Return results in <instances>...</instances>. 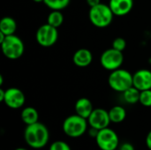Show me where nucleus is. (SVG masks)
<instances>
[{
  "label": "nucleus",
  "mask_w": 151,
  "mask_h": 150,
  "mask_svg": "<svg viewBox=\"0 0 151 150\" xmlns=\"http://www.w3.org/2000/svg\"><path fill=\"white\" fill-rule=\"evenodd\" d=\"M140 95H141V91L133 86L128 89H127L125 92H123V98L127 103L134 104L136 103H139Z\"/></svg>",
  "instance_id": "18"
},
{
  "label": "nucleus",
  "mask_w": 151,
  "mask_h": 150,
  "mask_svg": "<svg viewBox=\"0 0 151 150\" xmlns=\"http://www.w3.org/2000/svg\"><path fill=\"white\" fill-rule=\"evenodd\" d=\"M113 12L109 4H99L94 7H90L88 17L90 22L97 27H106L112 22Z\"/></svg>",
  "instance_id": "2"
},
{
  "label": "nucleus",
  "mask_w": 151,
  "mask_h": 150,
  "mask_svg": "<svg viewBox=\"0 0 151 150\" xmlns=\"http://www.w3.org/2000/svg\"><path fill=\"white\" fill-rule=\"evenodd\" d=\"M24 139L26 143L32 149H40L44 148L50 139V132L45 125L36 122L27 126L24 131Z\"/></svg>",
  "instance_id": "1"
},
{
  "label": "nucleus",
  "mask_w": 151,
  "mask_h": 150,
  "mask_svg": "<svg viewBox=\"0 0 151 150\" xmlns=\"http://www.w3.org/2000/svg\"><path fill=\"white\" fill-rule=\"evenodd\" d=\"M34 2H36V3H41V2H43L44 0H33Z\"/></svg>",
  "instance_id": "30"
},
{
  "label": "nucleus",
  "mask_w": 151,
  "mask_h": 150,
  "mask_svg": "<svg viewBox=\"0 0 151 150\" xmlns=\"http://www.w3.org/2000/svg\"><path fill=\"white\" fill-rule=\"evenodd\" d=\"M115 150H118V149H115Z\"/></svg>",
  "instance_id": "32"
},
{
  "label": "nucleus",
  "mask_w": 151,
  "mask_h": 150,
  "mask_svg": "<svg viewBox=\"0 0 151 150\" xmlns=\"http://www.w3.org/2000/svg\"><path fill=\"white\" fill-rule=\"evenodd\" d=\"M124 61V56L122 51L117 50L112 47L103 52L100 62L102 66L109 71H114L122 65Z\"/></svg>",
  "instance_id": "7"
},
{
  "label": "nucleus",
  "mask_w": 151,
  "mask_h": 150,
  "mask_svg": "<svg viewBox=\"0 0 151 150\" xmlns=\"http://www.w3.org/2000/svg\"><path fill=\"white\" fill-rule=\"evenodd\" d=\"M4 95H5V90H4L3 88H1L0 89V102H4Z\"/></svg>",
  "instance_id": "28"
},
{
  "label": "nucleus",
  "mask_w": 151,
  "mask_h": 150,
  "mask_svg": "<svg viewBox=\"0 0 151 150\" xmlns=\"http://www.w3.org/2000/svg\"><path fill=\"white\" fill-rule=\"evenodd\" d=\"M24 93L17 88H10L5 90L4 103L11 109H19L25 103Z\"/></svg>",
  "instance_id": "10"
},
{
  "label": "nucleus",
  "mask_w": 151,
  "mask_h": 150,
  "mask_svg": "<svg viewBox=\"0 0 151 150\" xmlns=\"http://www.w3.org/2000/svg\"><path fill=\"white\" fill-rule=\"evenodd\" d=\"M112 48L119 50V51H123L126 48H127V42L124 38L122 37H118L115 38L112 42Z\"/></svg>",
  "instance_id": "23"
},
{
  "label": "nucleus",
  "mask_w": 151,
  "mask_h": 150,
  "mask_svg": "<svg viewBox=\"0 0 151 150\" xmlns=\"http://www.w3.org/2000/svg\"><path fill=\"white\" fill-rule=\"evenodd\" d=\"M87 3L90 7H94V6L101 4V0H87Z\"/></svg>",
  "instance_id": "27"
},
{
  "label": "nucleus",
  "mask_w": 151,
  "mask_h": 150,
  "mask_svg": "<svg viewBox=\"0 0 151 150\" xmlns=\"http://www.w3.org/2000/svg\"><path fill=\"white\" fill-rule=\"evenodd\" d=\"M98 133H99V130H97V129H96V128H93V127H90V129L88 130V134H89V136H91V137H93V138H95V139L96 138Z\"/></svg>",
  "instance_id": "25"
},
{
  "label": "nucleus",
  "mask_w": 151,
  "mask_h": 150,
  "mask_svg": "<svg viewBox=\"0 0 151 150\" xmlns=\"http://www.w3.org/2000/svg\"><path fill=\"white\" fill-rule=\"evenodd\" d=\"M74 109H75V112L77 115H79L86 119L88 118V117L94 111V107H93L91 101L85 97H82V98H80L79 100H77Z\"/></svg>",
  "instance_id": "14"
},
{
  "label": "nucleus",
  "mask_w": 151,
  "mask_h": 150,
  "mask_svg": "<svg viewBox=\"0 0 151 150\" xmlns=\"http://www.w3.org/2000/svg\"><path fill=\"white\" fill-rule=\"evenodd\" d=\"M108 83L111 88L114 91L123 93L134 86L133 74L125 69L119 68L111 71L108 78Z\"/></svg>",
  "instance_id": "3"
},
{
  "label": "nucleus",
  "mask_w": 151,
  "mask_h": 150,
  "mask_svg": "<svg viewBox=\"0 0 151 150\" xmlns=\"http://www.w3.org/2000/svg\"><path fill=\"white\" fill-rule=\"evenodd\" d=\"M133 83L140 91L151 89V71L141 69L133 74Z\"/></svg>",
  "instance_id": "11"
},
{
  "label": "nucleus",
  "mask_w": 151,
  "mask_h": 150,
  "mask_svg": "<svg viewBox=\"0 0 151 150\" xmlns=\"http://www.w3.org/2000/svg\"><path fill=\"white\" fill-rule=\"evenodd\" d=\"M1 47L3 54L12 60L21 57L25 50L22 40L15 34L6 35L4 40L1 42Z\"/></svg>",
  "instance_id": "5"
},
{
  "label": "nucleus",
  "mask_w": 151,
  "mask_h": 150,
  "mask_svg": "<svg viewBox=\"0 0 151 150\" xmlns=\"http://www.w3.org/2000/svg\"><path fill=\"white\" fill-rule=\"evenodd\" d=\"M21 120L27 125H32L36 122H38L39 119V114L37 111L33 107H26L22 110L20 114Z\"/></svg>",
  "instance_id": "15"
},
{
  "label": "nucleus",
  "mask_w": 151,
  "mask_h": 150,
  "mask_svg": "<svg viewBox=\"0 0 151 150\" xmlns=\"http://www.w3.org/2000/svg\"><path fill=\"white\" fill-rule=\"evenodd\" d=\"M71 0H44L43 3L51 10L62 11L68 6Z\"/></svg>",
  "instance_id": "20"
},
{
  "label": "nucleus",
  "mask_w": 151,
  "mask_h": 150,
  "mask_svg": "<svg viewBox=\"0 0 151 150\" xmlns=\"http://www.w3.org/2000/svg\"><path fill=\"white\" fill-rule=\"evenodd\" d=\"M15 150H27V149H24V148H18V149H16Z\"/></svg>",
  "instance_id": "31"
},
{
  "label": "nucleus",
  "mask_w": 151,
  "mask_h": 150,
  "mask_svg": "<svg viewBox=\"0 0 151 150\" xmlns=\"http://www.w3.org/2000/svg\"><path fill=\"white\" fill-rule=\"evenodd\" d=\"M49 150H72L71 147L63 141H57L50 144Z\"/></svg>",
  "instance_id": "22"
},
{
  "label": "nucleus",
  "mask_w": 151,
  "mask_h": 150,
  "mask_svg": "<svg viewBox=\"0 0 151 150\" xmlns=\"http://www.w3.org/2000/svg\"><path fill=\"white\" fill-rule=\"evenodd\" d=\"M119 150H135L134 147L133 146V144L129 143V142H125L122 143L119 147Z\"/></svg>",
  "instance_id": "24"
},
{
  "label": "nucleus",
  "mask_w": 151,
  "mask_h": 150,
  "mask_svg": "<svg viewBox=\"0 0 151 150\" xmlns=\"http://www.w3.org/2000/svg\"><path fill=\"white\" fill-rule=\"evenodd\" d=\"M139 103L145 107H151V89L141 91Z\"/></svg>",
  "instance_id": "21"
},
{
  "label": "nucleus",
  "mask_w": 151,
  "mask_h": 150,
  "mask_svg": "<svg viewBox=\"0 0 151 150\" xmlns=\"http://www.w3.org/2000/svg\"><path fill=\"white\" fill-rule=\"evenodd\" d=\"M63 21H64V16L61 11H58V10H51V12L48 15L47 18V23L56 28L60 27Z\"/></svg>",
  "instance_id": "19"
},
{
  "label": "nucleus",
  "mask_w": 151,
  "mask_h": 150,
  "mask_svg": "<svg viewBox=\"0 0 151 150\" xmlns=\"http://www.w3.org/2000/svg\"><path fill=\"white\" fill-rule=\"evenodd\" d=\"M109 6L116 16L128 14L134 6V0H110Z\"/></svg>",
  "instance_id": "12"
},
{
  "label": "nucleus",
  "mask_w": 151,
  "mask_h": 150,
  "mask_svg": "<svg viewBox=\"0 0 151 150\" xmlns=\"http://www.w3.org/2000/svg\"><path fill=\"white\" fill-rule=\"evenodd\" d=\"M0 85L1 86L3 85V77H2V75H0Z\"/></svg>",
  "instance_id": "29"
},
{
  "label": "nucleus",
  "mask_w": 151,
  "mask_h": 150,
  "mask_svg": "<svg viewBox=\"0 0 151 150\" xmlns=\"http://www.w3.org/2000/svg\"><path fill=\"white\" fill-rule=\"evenodd\" d=\"M146 146H147V148L149 149L150 150H151V131L150 132H149V133H148V135H147V137H146Z\"/></svg>",
  "instance_id": "26"
},
{
  "label": "nucleus",
  "mask_w": 151,
  "mask_h": 150,
  "mask_svg": "<svg viewBox=\"0 0 151 150\" xmlns=\"http://www.w3.org/2000/svg\"><path fill=\"white\" fill-rule=\"evenodd\" d=\"M88 119L75 114L67 117L63 122L64 133L71 138L82 136L88 129Z\"/></svg>",
  "instance_id": "4"
},
{
  "label": "nucleus",
  "mask_w": 151,
  "mask_h": 150,
  "mask_svg": "<svg viewBox=\"0 0 151 150\" xmlns=\"http://www.w3.org/2000/svg\"><path fill=\"white\" fill-rule=\"evenodd\" d=\"M96 142L101 150H115L119 146V139L116 132L109 127L99 130Z\"/></svg>",
  "instance_id": "6"
},
{
  "label": "nucleus",
  "mask_w": 151,
  "mask_h": 150,
  "mask_svg": "<svg viewBox=\"0 0 151 150\" xmlns=\"http://www.w3.org/2000/svg\"><path fill=\"white\" fill-rule=\"evenodd\" d=\"M111 122V121L109 116V111L101 108L94 109L88 118V123L90 127L96 128L97 130H102L104 128L109 127Z\"/></svg>",
  "instance_id": "9"
},
{
  "label": "nucleus",
  "mask_w": 151,
  "mask_h": 150,
  "mask_svg": "<svg viewBox=\"0 0 151 150\" xmlns=\"http://www.w3.org/2000/svg\"><path fill=\"white\" fill-rule=\"evenodd\" d=\"M17 29V23L12 17H4L0 21V32L5 35L14 34Z\"/></svg>",
  "instance_id": "16"
},
{
  "label": "nucleus",
  "mask_w": 151,
  "mask_h": 150,
  "mask_svg": "<svg viewBox=\"0 0 151 150\" xmlns=\"http://www.w3.org/2000/svg\"><path fill=\"white\" fill-rule=\"evenodd\" d=\"M35 38L39 45L42 47H50L54 45L58 41V28L50 26L48 23L44 24L37 29Z\"/></svg>",
  "instance_id": "8"
},
{
  "label": "nucleus",
  "mask_w": 151,
  "mask_h": 150,
  "mask_svg": "<svg viewBox=\"0 0 151 150\" xmlns=\"http://www.w3.org/2000/svg\"><path fill=\"white\" fill-rule=\"evenodd\" d=\"M92 60H93V55L91 51L88 49L78 50L73 57V61L74 65L79 67L88 66L92 63Z\"/></svg>",
  "instance_id": "13"
},
{
  "label": "nucleus",
  "mask_w": 151,
  "mask_h": 150,
  "mask_svg": "<svg viewBox=\"0 0 151 150\" xmlns=\"http://www.w3.org/2000/svg\"><path fill=\"white\" fill-rule=\"evenodd\" d=\"M109 116L112 123L119 124L125 120L127 117V111L123 107L116 105L109 111Z\"/></svg>",
  "instance_id": "17"
}]
</instances>
